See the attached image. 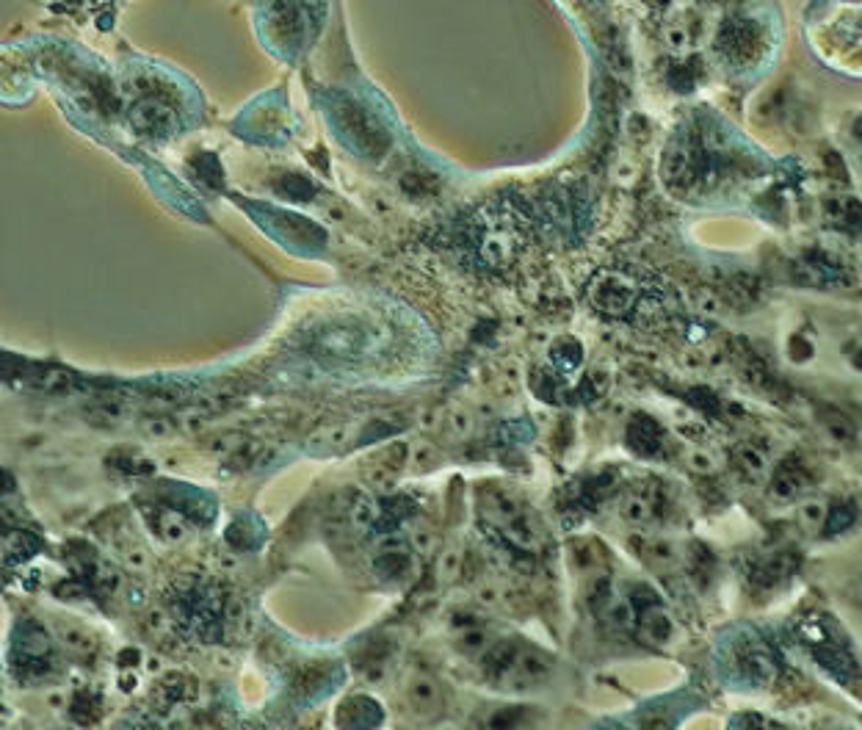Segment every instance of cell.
I'll return each instance as SVG.
<instances>
[{
    "mask_svg": "<svg viewBox=\"0 0 862 730\" xmlns=\"http://www.w3.org/2000/svg\"><path fill=\"white\" fill-rule=\"evenodd\" d=\"M799 520L807 529H821L824 520H827V507L821 501H807L802 509H799Z\"/></svg>",
    "mask_w": 862,
    "mask_h": 730,
    "instance_id": "12",
    "label": "cell"
},
{
    "mask_svg": "<svg viewBox=\"0 0 862 730\" xmlns=\"http://www.w3.org/2000/svg\"><path fill=\"white\" fill-rule=\"evenodd\" d=\"M550 672V659L545 653H539L536 648H523L517 650L512 667L506 670V675L501 678V686L506 689H531L536 683H542L548 678Z\"/></svg>",
    "mask_w": 862,
    "mask_h": 730,
    "instance_id": "1",
    "label": "cell"
},
{
    "mask_svg": "<svg viewBox=\"0 0 862 730\" xmlns=\"http://www.w3.org/2000/svg\"><path fill=\"white\" fill-rule=\"evenodd\" d=\"M139 128L150 130V133H155V136H161V133H166L169 130V111L161 106H152V103H147V106L139 108Z\"/></svg>",
    "mask_w": 862,
    "mask_h": 730,
    "instance_id": "10",
    "label": "cell"
},
{
    "mask_svg": "<svg viewBox=\"0 0 862 730\" xmlns=\"http://www.w3.org/2000/svg\"><path fill=\"white\" fill-rule=\"evenodd\" d=\"M592 302H595L603 313L619 316L633 305V288H630L619 274H606L603 280H597L592 285Z\"/></svg>",
    "mask_w": 862,
    "mask_h": 730,
    "instance_id": "2",
    "label": "cell"
},
{
    "mask_svg": "<svg viewBox=\"0 0 862 730\" xmlns=\"http://www.w3.org/2000/svg\"><path fill=\"white\" fill-rule=\"evenodd\" d=\"M630 446L641 451V454H655L661 448V429L650 421V418H639L636 424L630 426L628 432Z\"/></svg>",
    "mask_w": 862,
    "mask_h": 730,
    "instance_id": "5",
    "label": "cell"
},
{
    "mask_svg": "<svg viewBox=\"0 0 862 730\" xmlns=\"http://www.w3.org/2000/svg\"><path fill=\"white\" fill-rule=\"evenodd\" d=\"M451 432H456V435H467V432H470L467 415H454V418H451Z\"/></svg>",
    "mask_w": 862,
    "mask_h": 730,
    "instance_id": "15",
    "label": "cell"
},
{
    "mask_svg": "<svg viewBox=\"0 0 862 730\" xmlns=\"http://www.w3.org/2000/svg\"><path fill=\"white\" fill-rule=\"evenodd\" d=\"M641 634L647 636V639H653V642H666L669 634H672V623H669L664 609L658 606V601L647 603V606L641 609Z\"/></svg>",
    "mask_w": 862,
    "mask_h": 730,
    "instance_id": "4",
    "label": "cell"
},
{
    "mask_svg": "<svg viewBox=\"0 0 862 730\" xmlns=\"http://www.w3.org/2000/svg\"><path fill=\"white\" fill-rule=\"evenodd\" d=\"M691 468L697 473H711L713 471V460L708 457V454H702V451H697V454H691Z\"/></svg>",
    "mask_w": 862,
    "mask_h": 730,
    "instance_id": "14",
    "label": "cell"
},
{
    "mask_svg": "<svg viewBox=\"0 0 862 730\" xmlns=\"http://www.w3.org/2000/svg\"><path fill=\"white\" fill-rule=\"evenodd\" d=\"M738 462H741V468H744L749 476H755V479H758L760 473L766 471V454L758 451L755 446L741 448V451H738Z\"/></svg>",
    "mask_w": 862,
    "mask_h": 730,
    "instance_id": "11",
    "label": "cell"
},
{
    "mask_svg": "<svg viewBox=\"0 0 862 730\" xmlns=\"http://www.w3.org/2000/svg\"><path fill=\"white\" fill-rule=\"evenodd\" d=\"M851 520H854V507L843 504V507L829 509L827 520H824V529L832 531V534H838V531H843L846 526H851Z\"/></svg>",
    "mask_w": 862,
    "mask_h": 730,
    "instance_id": "13",
    "label": "cell"
},
{
    "mask_svg": "<svg viewBox=\"0 0 862 730\" xmlns=\"http://www.w3.org/2000/svg\"><path fill=\"white\" fill-rule=\"evenodd\" d=\"M409 567H412V559H409L407 551H401V548H390V551H385V554L376 559V570L385 578L407 576Z\"/></svg>",
    "mask_w": 862,
    "mask_h": 730,
    "instance_id": "6",
    "label": "cell"
},
{
    "mask_svg": "<svg viewBox=\"0 0 862 730\" xmlns=\"http://www.w3.org/2000/svg\"><path fill=\"white\" fill-rule=\"evenodd\" d=\"M622 518L630 520V523H647L653 518V501L647 495L641 493H630L625 501H622Z\"/></svg>",
    "mask_w": 862,
    "mask_h": 730,
    "instance_id": "8",
    "label": "cell"
},
{
    "mask_svg": "<svg viewBox=\"0 0 862 730\" xmlns=\"http://www.w3.org/2000/svg\"><path fill=\"white\" fill-rule=\"evenodd\" d=\"M802 484L804 479L793 471V468H782V471L777 473V479L771 482V495H774L777 501H791L793 495L802 490Z\"/></svg>",
    "mask_w": 862,
    "mask_h": 730,
    "instance_id": "9",
    "label": "cell"
},
{
    "mask_svg": "<svg viewBox=\"0 0 862 730\" xmlns=\"http://www.w3.org/2000/svg\"><path fill=\"white\" fill-rule=\"evenodd\" d=\"M456 648L465 650V653H478V650L487 648V634L478 623H465L456 628Z\"/></svg>",
    "mask_w": 862,
    "mask_h": 730,
    "instance_id": "7",
    "label": "cell"
},
{
    "mask_svg": "<svg viewBox=\"0 0 862 730\" xmlns=\"http://www.w3.org/2000/svg\"><path fill=\"white\" fill-rule=\"evenodd\" d=\"M404 697H407L409 708L418 711V714H431V711L443 706V692H440L437 681L431 675H426V672H412L409 675L407 686H404Z\"/></svg>",
    "mask_w": 862,
    "mask_h": 730,
    "instance_id": "3",
    "label": "cell"
}]
</instances>
